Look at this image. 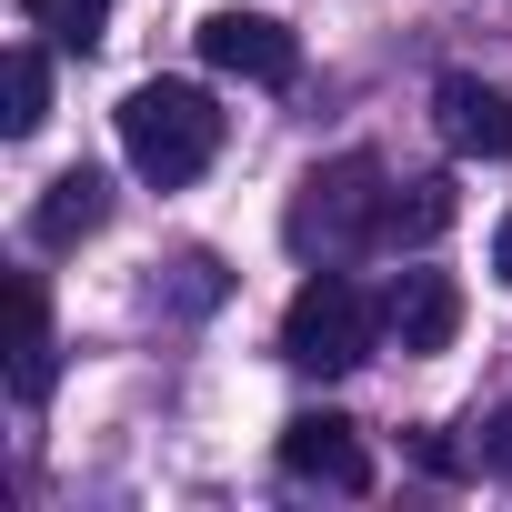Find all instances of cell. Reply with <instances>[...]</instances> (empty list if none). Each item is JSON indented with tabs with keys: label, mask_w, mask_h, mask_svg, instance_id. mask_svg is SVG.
Returning <instances> with one entry per match:
<instances>
[{
	"label": "cell",
	"mask_w": 512,
	"mask_h": 512,
	"mask_svg": "<svg viewBox=\"0 0 512 512\" xmlns=\"http://www.w3.org/2000/svg\"><path fill=\"white\" fill-rule=\"evenodd\" d=\"M201 61H211V71H231V81L282 91V81L302 71V41H292L282 21H262V11H211V21H201Z\"/></svg>",
	"instance_id": "5"
},
{
	"label": "cell",
	"mask_w": 512,
	"mask_h": 512,
	"mask_svg": "<svg viewBox=\"0 0 512 512\" xmlns=\"http://www.w3.org/2000/svg\"><path fill=\"white\" fill-rule=\"evenodd\" d=\"M382 332H392V322H382V312H372L342 272H312V282L292 292V312H282V362L332 382V372H362Z\"/></svg>",
	"instance_id": "3"
},
{
	"label": "cell",
	"mask_w": 512,
	"mask_h": 512,
	"mask_svg": "<svg viewBox=\"0 0 512 512\" xmlns=\"http://www.w3.org/2000/svg\"><path fill=\"white\" fill-rule=\"evenodd\" d=\"M171 272H181V282H171L181 312H211V302H221V262H211V251H191V262H171Z\"/></svg>",
	"instance_id": "13"
},
{
	"label": "cell",
	"mask_w": 512,
	"mask_h": 512,
	"mask_svg": "<svg viewBox=\"0 0 512 512\" xmlns=\"http://www.w3.org/2000/svg\"><path fill=\"white\" fill-rule=\"evenodd\" d=\"M452 211H462V191L442 181V171H412V181H392V201H382V241H442L452 231Z\"/></svg>",
	"instance_id": "9"
},
{
	"label": "cell",
	"mask_w": 512,
	"mask_h": 512,
	"mask_svg": "<svg viewBox=\"0 0 512 512\" xmlns=\"http://www.w3.org/2000/svg\"><path fill=\"white\" fill-rule=\"evenodd\" d=\"M11 312H21V352H11V392L41 402L51 392V302H41V272L11 282Z\"/></svg>",
	"instance_id": "10"
},
{
	"label": "cell",
	"mask_w": 512,
	"mask_h": 512,
	"mask_svg": "<svg viewBox=\"0 0 512 512\" xmlns=\"http://www.w3.org/2000/svg\"><path fill=\"white\" fill-rule=\"evenodd\" d=\"M21 21H31L41 41H61V51H101L111 0H21Z\"/></svg>",
	"instance_id": "11"
},
{
	"label": "cell",
	"mask_w": 512,
	"mask_h": 512,
	"mask_svg": "<svg viewBox=\"0 0 512 512\" xmlns=\"http://www.w3.org/2000/svg\"><path fill=\"white\" fill-rule=\"evenodd\" d=\"M121 151H131V171L161 181V191L201 181L211 151H221V111H211V91H191V81H141V91L121 101Z\"/></svg>",
	"instance_id": "2"
},
{
	"label": "cell",
	"mask_w": 512,
	"mask_h": 512,
	"mask_svg": "<svg viewBox=\"0 0 512 512\" xmlns=\"http://www.w3.org/2000/svg\"><path fill=\"white\" fill-rule=\"evenodd\" d=\"M101 221H111V181H101V171H61V181L31 201V241H41V251H71V241H91Z\"/></svg>",
	"instance_id": "8"
},
{
	"label": "cell",
	"mask_w": 512,
	"mask_h": 512,
	"mask_svg": "<svg viewBox=\"0 0 512 512\" xmlns=\"http://www.w3.org/2000/svg\"><path fill=\"white\" fill-rule=\"evenodd\" d=\"M0 81H11V111H0V131H11V141H31L41 121H51V61L21 41L11 51V71H0Z\"/></svg>",
	"instance_id": "12"
},
{
	"label": "cell",
	"mask_w": 512,
	"mask_h": 512,
	"mask_svg": "<svg viewBox=\"0 0 512 512\" xmlns=\"http://www.w3.org/2000/svg\"><path fill=\"white\" fill-rule=\"evenodd\" d=\"M432 111H442V141H452L462 161H512V91L452 71V81L432 91Z\"/></svg>",
	"instance_id": "6"
},
{
	"label": "cell",
	"mask_w": 512,
	"mask_h": 512,
	"mask_svg": "<svg viewBox=\"0 0 512 512\" xmlns=\"http://www.w3.org/2000/svg\"><path fill=\"white\" fill-rule=\"evenodd\" d=\"M382 322H392L402 352H452V332H462V282H452V272H402L392 302H382Z\"/></svg>",
	"instance_id": "7"
},
{
	"label": "cell",
	"mask_w": 512,
	"mask_h": 512,
	"mask_svg": "<svg viewBox=\"0 0 512 512\" xmlns=\"http://www.w3.org/2000/svg\"><path fill=\"white\" fill-rule=\"evenodd\" d=\"M282 472L312 482V492H342V502L372 492V452H362V432L342 412H292L282 422Z\"/></svg>",
	"instance_id": "4"
},
{
	"label": "cell",
	"mask_w": 512,
	"mask_h": 512,
	"mask_svg": "<svg viewBox=\"0 0 512 512\" xmlns=\"http://www.w3.org/2000/svg\"><path fill=\"white\" fill-rule=\"evenodd\" d=\"M492 272L512 282V211H502V231H492Z\"/></svg>",
	"instance_id": "15"
},
{
	"label": "cell",
	"mask_w": 512,
	"mask_h": 512,
	"mask_svg": "<svg viewBox=\"0 0 512 512\" xmlns=\"http://www.w3.org/2000/svg\"><path fill=\"white\" fill-rule=\"evenodd\" d=\"M382 201H392V171L372 161V151H342V161H322L312 181H302V201H292V251L302 262H352V251H372L382 241Z\"/></svg>",
	"instance_id": "1"
},
{
	"label": "cell",
	"mask_w": 512,
	"mask_h": 512,
	"mask_svg": "<svg viewBox=\"0 0 512 512\" xmlns=\"http://www.w3.org/2000/svg\"><path fill=\"white\" fill-rule=\"evenodd\" d=\"M482 462H492V472H512V402L492 412V432H482Z\"/></svg>",
	"instance_id": "14"
}]
</instances>
